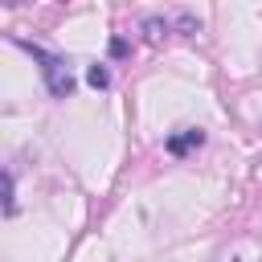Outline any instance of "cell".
<instances>
[{"mask_svg": "<svg viewBox=\"0 0 262 262\" xmlns=\"http://www.w3.org/2000/svg\"><path fill=\"white\" fill-rule=\"evenodd\" d=\"M86 82H90L94 90H106V86H111V74H106V66H90V70H86Z\"/></svg>", "mask_w": 262, "mask_h": 262, "instance_id": "3", "label": "cell"}, {"mask_svg": "<svg viewBox=\"0 0 262 262\" xmlns=\"http://www.w3.org/2000/svg\"><path fill=\"white\" fill-rule=\"evenodd\" d=\"M201 143H205V131H201V127H184L180 135L168 139V151H172V156H188V151L201 147Z\"/></svg>", "mask_w": 262, "mask_h": 262, "instance_id": "2", "label": "cell"}, {"mask_svg": "<svg viewBox=\"0 0 262 262\" xmlns=\"http://www.w3.org/2000/svg\"><path fill=\"white\" fill-rule=\"evenodd\" d=\"M4 213H8V217L16 213V184H12V172L4 176Z\"/></svg>", "mask_w": 262, "mask_h": 262, "instance_id": "4", "label": "cell"}, {"mask_svg": "<svg viewBox=\"0 0 262 262\" xmlns=\"http://www.w3.org/2000/svg\"><path fill=\"white\" fill-rule=\"evenodd\" d=\"M16 45L29 49V53L41 61V78H45V86H49L53 98H70V94H74V74H70V66H66L61 57H53V53H45L41 45H29V41H16Z\"/></svg>", "mask_w": 262, "mask_h": 262, "instance_id": "1", "label": "cell"}, {"mask_svg": "<svg viewBox=\"0 0 262 262\" xmlns=\"http://www.w3.org/2000/svg\"><path fill=\"white\" fill-rule=\"evenodd\" d=\"M111 53H115V57H123V53H127V41H123V37H115V41H111Z\"/></svg>", "mask_w": 262, "mask_h": 262, "instance_id": "5", "label": "cell"}]
</instances>
